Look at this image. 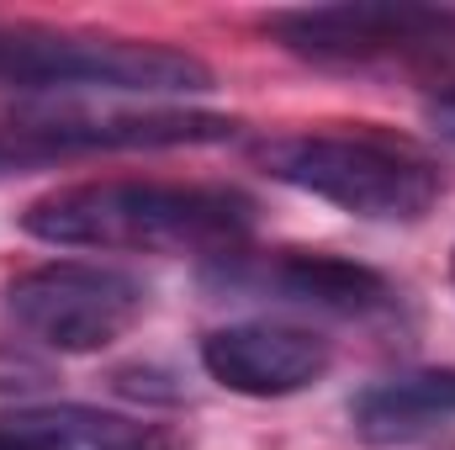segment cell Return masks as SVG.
I'll return each instance as SVG.
<instances>
[{
    "mask_svg": "<svg viewBox=\"0 0 455 450\" xmlns=\"http://www.w3.org/2000/svg\"><path fill=\"white\" fill-rule=\"evenodd\" d=\"M451 281H455V254H451Z\"/></svg>",
    "mask_w": 455,
    "mask_h": 450,
    "instance_id": "obj_13",
    "label": "cell"
},
{
    "mask_svg": "<svg viewBox=\"0 0 455 450\" xmlns=\"http://www.w3.org/2000/svg\"><path fill=\"white\" fill-rule=\"evenodd\" d=\"M11 165H32V159H27V149H21V138L5 127V133H0V175H5Z\"/></svg>",
    "mask_w": 455,
    "mask_h": 450,
    "instance_id": "obj_12",
    "label": "cell"
},
{
    "mask_svg": "<svg viewBox=\"0 0 455 450\" xmlns=\"http://www.w3.org/2000/svg\"><path fill=\"white\" fill-rule=\"evenodd\" d=\"M334 366V344L307 324L249 318L202 339V371L238 398H297Z\"/></svg>",
    "mask_w": 455,
    "mask_h": 450,
    "instance_id": "obj_8",
    "label": "cell"
},
{
    "mask_svg": "<svg viewBox=\"0 0 455 450\" xmlns=\"http://www.w3.org/2000/svg\"><path fill=\"white\" fill-rule=\"evenodd\" d=\"M365 446H419L455 430V371H403L349 403Z\"/></svg>",
    "mask_w": 455,
    "mask_h": 450,
    "instance_id": "obj_10",
    "label": "cell"
},
{
    "mask_svg": "<svg viewBox=\"0 0 455 450\" xmlns=\"http://www.w3.org/2000/svg\"><path fill=\"white\" fill-rule=\"evenodd\" d=\"M0 91L21 96H202L212 69L154 37L0 21Z\"/></svg>",
    "mask_w": 455,
    "mask_h": 450,
    "instance_id": "obj_3",
    "label": "cell"
},
{
    "mask_svg": "<svg viewBox=\"0 0 455 450\" xmlns=\"http://www.w3.org/2000/svg\"><path fill=\"white\" fill-rule=\"evenodd\" d=\"M265 32L302 64L339 75H455V5L339 0L270 11Z\"/></svg>",
    "mask_w": 455,
    "mask_h": 450,
    "instance_id": "obj_4",
    "label": "cell"
},
{
    "mask_svg": "<svg viewBox=\"0 0 455 450\" xmlns=\"http://www.w3.org/2000/svg\"><path fill=\"white\" fill-rule=\"evenodd\" d=\"M27 159L59 154H122V149H202L228 143L238 122L191 107H32L11 117Z\"/></svg>",
    "mask_w": 455,
    "mask_h": 450,
    "instance_id": "obj_7",
    "label": "cell"
},
{
    "mask_svg": "<svg viewBox=\"0 0 455 450\" xmlns=\"http://www.w3.org/2000/svg\"><path fill=\"white\" fill-rule=\"evenodd\" d=\"M0 450H186V435L143 414L43 403L0 414Z\"/></svg>",
    "mask_w": 455,
    "mask_h": 450,
    "instance_id": "obj_9",
    "label": "cell"
},
{
    "mask_svg": "<svg viewBox=\"0 0 455 450\" xmlns=\"http://www.w3.org/2000/svg\"><path fill=\"white\" fill-rule=\"evenodd\" d=\"M202 286L233 302H275L323 318H376L397 302L381 270L323 249H270V254L228 249L202 270Z\"/></svg>",
    "mask_w": 455,
    "mask_h": 450,
    "instance_id": "obj_6",
    "label": "cell"
},
{
    "mask_svg": "<svg viewBox=\"0 0 455 450\" xmlns=\"http://www.w3.org/2000/svg\"><path fill=\"white\" fill-rule=\"evenodd\" d=\"M259 170L313 202H329L360 223H424L445 197L440 165L381 127H313L281 133L254 149Z\"/></svg>",
    "mask_w": 455,
    "mask_h": 450,
    "instance_id": "obj_2",
    "label": "cell"
},
{
    "mask_svg": "<svg viewBox=\"0 0 455 450\" xmlns=\"http://www.w3.org/2000/svg\"><path fill=\"white\" fill-rule=\"evenodd\" d=\"M148 308V286L101 260H48L5 281V318L53 355H96Z\"/></svg>",
    "mask_w": 455,
    "mask_h": 450,
    "instance_id": "obj_5",
    "label": "cell"
},
{
    "mask_svg": "<svg viewBox=\"0 0 455 450\" xmlns=\"http://www.w3.org/2000/svg\"><path fill=\"white\" fill-rule=\"evenodd\" d=\"M424 122L440 133V138H451L455 143V91H445V96H435L429 107H424Z\"/></svg>",
    "mask_w": 455,
    "mask_h": 450,
    "instance_id": "obj_11",
    "label": "cell"
},
{
    "mask_svg": "<svg viewBox=\"0 0 455 450\" xmlns=\"http://www.w3.org/2000/svg\"><path fill=\"white\" fill-rule=\"evenodd\" d=\"M254 197L212 181H80L37 197L21 228L53 249L228 254L254 233Z\"/></svg>",
    "mask_w": 455,
    "mask_h": 450,
    "instance_id": "obj_1",
    "label": "cell"
}]
</instances>
